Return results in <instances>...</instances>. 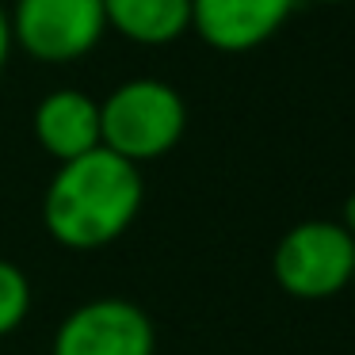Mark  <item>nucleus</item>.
Segmentation results:
<instances>
[{"label": "nucleus", "instance_id": "1", "mask_svg": "<svg viewBox=\"0 0 355 355\" xmlns=\"http://www.w3.org/2000/svg\"><path fill=\"white\" fill-rule=\"evenodd\" d=\"M141 202V168L100 146L58 164L42 195V225L69 252H96L115 245L138 222Z\"/></svg>", "mask_w": 355, "mask_h": 355}, {"label": "nucleus", "instance_id": "2", "mask_svg": "<svg viewBox=\"0 0 355 355\" xmlns=\"http://www.w3.org/2000/svg\"><path fill=\"white\" fill-rule=\"evenodd\" d=\"M187 130V107L180 92L164 80L138 77L119 85L100 103L103 149L119 153L130 164H146L172 153Z\"/></svg>", "mask_w": 355, "mask_h": 355}, {"label": "nucleus", "instance_id": "3", "mask_svg": "<svg viewBox=\"0 0 355 355\" xmlns=\"http://www.w3.org/2000/svg\"><path fill=\"white\" fill-rule=\"evenodd\" d=\"M271 275L279 291L302 302H324L355 275V237L340 222L309 218L279 237L271 252Z\"/></svg>", "mask_w": 355, "mask_h": 355}, {"label": "nucleus", "instance_id": "4", "mask_svg": "<svg viewBox=\"0 0 355 355\" xmlns=\"http://www.w3.org/2000/svg\"><path fill=\"white\" fill-rule=\"evenodd\" d=\"M50 355H157L153 317L130 298H88L58 321Z\"/></svg>", "mask_w": 355, "mask_h": 355}, {"label": "nucleus", "instance_id": "5", "mask_svg": "<svg viewBox=\"0 0 355 355\" xmlns=\"http://www.w3.org/2000/svg\"><path fill=\"white\" fill-rule=\"evenodd\" d=\"M107 31L103 0H16L12 39L39 62H77Z\"/></svg>", "mask_w": 355, "mask_h": 355}, {"label": "nucleus", "instance_id": "6", "mask_svg": "<svg viewBox=\"0 0 355 355\" xmlns=\"http://www.w3.org/2000/svg\"><path fill=\"white\" fill-rule=\"evenodd\" d=\"M298 0H191V27L207 46L245 54L268 42Z\"/></svg>", "mask_w": 355, "mask_h": 355}, {"label": "nucleus", "instance_id": "7", "mask_svg": "<svg viewBox=\"0 0 355 355\" xmlns=\"http://www.w3.org/2000/svg\"><path fill=\"white\" fill-rule=\"evenodd\" d=\"M35 141L58 164L77 161L103 146L100 134V100L80 88H58L35 107Z\"/></svg>", "mask_w": 355, "mask_h": 355}, {"label": "nucleus", "instance_id": "8", "mask_svg": "<svg viewBox=\"0 0 355 355\" xmlns=\"http://www.w3.org/2000/svg\"><path fill=\"white\" fill-rule=\"evenodd\" d=\"M107 27L141 46H164L191 31V0H103Z\"/></svg>", "mask_w": 355, "mask_h": 355}, {"label": "nucleus", "instance_id": "9", "mask_svg": "<svg viewBox=\"0 0 355 355\" xmlns=\"http://www.w3.org/2000/svg\"><path fill=\"white\" fill-rule=\"evenodd\" d=\"M31 313V279L12 260H0V340L24 329Z\"/></svg>", "mask_w": 355, "mask_h": 355}, {"label": "nucleus", "instance_id": "10", "mask_svg": "<svg viewBox=\"0 0 355 355\" xmlns=\"http://www.w3.org/2000/svg\"><path fill=\"white\" fill-rule=\"evenodd\" d=\"M8 50H12V19H8V12L0 8V69L8 62Z\"/></svg>", "mask_w": 355, "mask_h": 355}, {"label": "nucleus", "instance_id": "11", "mask_svg": "<svg viewBox=\"0 0 355 355\" xmlns=\"http://www.w3.org/2000/svg\"><path fill=\"white\" fill-rule=\"evenodd\" d=\"M340 225H344V230L355 237V191L347 195V202H344V218H340Z\"/></svg>", "mask_w": 355, "mask_h": 355}, {"label": "nucleus", "instance_id": "12", "mask_svg": "<svg viewBox=\"0 0 355 355\" xmlns=\"http://www.w3.org/2000/svg\"><path fill=\"white\" fill-rule=\"evenodd\" d=\"M313 4H344V0H313Z\"/></svg>", "mask_w": 355, "mask_h": 355}, {"label": "nucleus", "instance_id": "13", "mask_svg": "<svg viewBox=\"0 0 355 355\" xmlns=\"http://www.w3.org/2000/svg\"><path fill=\"white\" fill-rule=\"evenodd\" d=\"M352 283H355V275H352Z\"/></svg>", "mask_w": 355, "mask_h": 355}]
</instances>
